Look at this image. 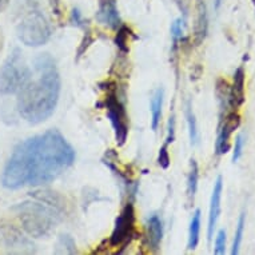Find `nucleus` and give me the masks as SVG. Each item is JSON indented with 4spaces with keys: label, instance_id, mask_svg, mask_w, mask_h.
<instances>
[{
    "label": "nucleus",
    "instance_id": "9d476101",
    "mask_svg": "<svg viewBox=\"0 0 255 255\" xmlns=\"http://www.w3.org/2000/svg\"><path fill=\"white\" fill-rule=\"evenodd\" d=\"M222 190H223V182L222 176H218L217 182L214 184L213 195H211V202H210V213H209V239L213 238L214 230L217 227L218 218L221 214V201H222Z\"/></svg>",
    "mask_w": 255,
    "mask_h": 255
},
{
    "label": "nucleus",
    "instance_id": "6e6552de",
    "mask_svg": "<svg viewBox=\"0 0 255 255\" xmlns=\"http://www.w3.org/2000/svg\"><path fill=\"white\" fill-rule=\"evenodd\" d=\"M239 125H241V117L235 111L229 114L225 118V121L222 122L221 130H219L217 143H215V151H217L218 155H223L229 152L231 134L238 128Z\"/></svg>",
    "mask_w": 255,
    "mask_h": 255
},
{
    "label": "nucleus",
    "instance_id": "ddd939ff",
    "mask_svg": "<svg viewBox=\"0 0 255 255\" xmlns=\"http://www.w3.org/2000/svg\"><path fill=\"white\" fill-rule=\"evenodd\" d=\"M162 106H163V91L158 90L151 99V127L152 130L158 128L162 118Z\"/></svg>",
    "mask_w": 255,
    "mask_h": 255
},
{
    "label": "nucleus",
    "instance_id": "aec40b11",
    "mask_svg": "<svg viewBox=\"0 0 255 255\" xmlns=\"http://www.w3.org/2000/svg\"><path fill=\"white\" fill-rule=\"evenodd\" d=\"M226 251V231L219 230L215 238V247H214V254L222 255Z\"/></svg>",
    "mask_w": 255,
    "mask_h": 255
},
{
    "label": "nucleus",
    "instance_id": "423d86ee",
    "mask_svg": "<svg viewBox=\"0 0 255 255\" xmlns=\"http://www.w3.org/2000/svg\"><path fill=\"white\" fill-rule=\"evenodd\" d=\"M105 105L107 109V117L115 130L117 142L119 144H123L128 135V125H127V114H126L125 106L119 101L115 92H111L107 95Z\"/></svg>",
    "mask_w": 255,
    "mask_h": 255
},
{
    "label": "nucleus",
    "instance_id": "5701e85b",
    "mask_svg": "<svg viewBox=\"0 0 255 255\" xmlns=\"http://www.w3.org/2000/svg\"><path fill=\"white\" fill-rule=\"evenodd\" d=\"M243 144H245V140H243L242 135H238L237 136V140H235V146H234V154H233V162H238L239 158L242 156V150H243Z\"/></svg>",
    "mask_w": 255,
    "mask_h": 255
},
{
    "label": "nucleus",
    "instance_id": "f3484780",
    "mask_svg": "<svg viewBox=\"0 0 255 255\" xmlns=\"http://www.w3.org/2000/svg\"><path fill=\"white\" fill-rule=\"evenodd\" d=\"M186 119H187L190 140H191V143H193V144H197L198 139H199V135H198L197 121H195V117H194L193 109H191L190 103H187V106H186Z\"/></svg>",
    "mask_w": 255,
    "mask_h": 255
},
{
    "label": "nucleus",
    "instance_id": "6ab92c4d",
    "mask_svg": "<svg viewBox=\"0 0 255 255\" xmlns=\"http://www.w3.org/2000/svg\"><path fill=\"white\" fill-rule=\"evenodd\" d=\"M131 34V31L128 27L126 25H121L118 28L117 38H115V44L118 46V48L123 52H128V46H127V42H128V35Z\"/></svg>",
    "mask_w": 255,
    "mask_h": 255
},
{
    "label": "nucleus",
    "instance_id": "bb28decb",
    "mask_svg": "<svg viewBox=\"0 0 255 255\" xmlns=\"http://www.w3.org/2000/svg\"><path fill=\"white\" fill-rule=\"evenodd\" d=\"M3 44H4V38H3V34H1V29H0V52L3 50Z\"/></svg>",
    "mask_w": 255,
    "mask_h": 255
},
{
    "label": "nucleus",
    "instance_id": "1a4fd4ad",
    "mask_svg": "<svg viewBox=\"0 0 255 255\" xmlns=\"http://www.w3.org/2000/svg\"><path fill=\"white\" fill-rule=\"evenodd\" d=\"M97 19L106 27L111 29H118L122 25L119 11H118L117 0H99V9L97 12Z\"/></svg>",
    "mask_w": 255,
    "mask_h": 255
},
{
    "label": "nucleus",
    "instance_id": "20e7f679",
    "mask_svg": "<svg viewBox=\"0 0 255 255\" xmlns=\"http://www.w3.org/2000/svg\"><path fill=\"white\" fill-rule=\"evenodd\" d=\"M31 79V70L25 64L19 48L9 54L0 68V94L15 95L28 83Z\"/></svg>",
    "mask_w": 255,
    "mask_h": 255
},
{
    "label": "nucleus",
    "instance_id": "cd10ccee",
    "mask_svg": "<svg viewBox=\"0 0 255 255\" xmlns=\"http://www.w3.org/2000/svg\"><path fill=\"white\" fill-rule=\"evenodd\" d=\"M221 3H222V0H215V8H219Z\"/></svg>",
    "mask_w": 255,
    "mask_h": 255
},
{
    "label": "nucleus",
    "instance_id": "f8f14e48",
    "mask_svg": "<svg viewBox=\"0 0 255 255\" xmlns=\"http://www.w3.org/2000/svg\"><path fill=\"white\" fill-rule=\"evenodd\" d=\"M245 70L239 67L234 74V84L230 88V107L238 109L245 103Z\"/></svg>",
    "mask_w": 255,
    "mask_h": 255
},
{
    "label": "nucleus",
    "instance_id": "0eeeda50",
    "mask_svg": "<svg viewBox=\"0 0 255 255\" xmlns=\"http://www.w3.org/2000/svg\"><path fill=\"white\" fill-rule=\"evenodd\" d=\"M134 206H132V203H128L115 221V227H114L113 234L110 237V245L113 247H118L130 243L132 234H134Z\"/></svg>",
    "mask_w": 255,
    "mask_h": 255
},
{
    "label": "nucleus",
    "instance_id": "f257e3e1",
    "mask_svg": "<svg viewBox=\"0 0 255 255\" xmlns=\"http://www.w3.org/2000/svg\"><path fill=\"white\" fill-rule=\"evenodd\" d=\"M75 151L59 131L35 135L15 147L1 174V184L9 190L42 186L71 167Z\"/></svg>",
    "mask_w": 255,
    "mask_h": 255
},
{
    "label": "nucleus",
    "instance_id": "9b49d317",
    "mask_svg": "<svg viewBox=\"0 0 255 255\" xmlns=\"http://www.w3.org/2000/svg\"><path fill=\"white\" fill-rule=\"evenodd\" d=\"M162 237H163V226H162V221L158 215H152L147 222V235L146 241L148 245V249L156 251L160 246L162 242Z\"/></svg>",
    "mask_w": 255,
    "mask_h": 255
},
{
    "label": "nucleus",
    "instance_id": "4468645a",
    "mask_svg": "<svg viewBox=\"0 0 255 255\" xmlns=\"http://www.w3.org/2000/svg\"><path fill=\"white\" fill-rule=\"evenodd\" d=\"M199 234H201V210H197L190 222V231H188V249H197L199 243Z\"/></svg>",
    "mask_w": 255,
    "mask_h": 255
},
{
    "label": "nucleus",
    "instance_id": "393cba45",
    "mask_svg": "<svg viewBox=\"0 0 255 255\" xmlns=\"http://www.w3.org/2000/svg\"><path fill=\"white\" fill-rule=\"evenodd\" d=\"M72 21L75 23L76 25H82V23H83V19H82V15H80L79 9H72Z\"/></svg>",
    "mask_w": 255,
    "mask_h": 255
},
{
    "label": "nucleus",
    "instance_id": "b1692460",
    "mask_svg": "<svg viewBox=\"0 0 255 255\" xmlns=\"http://www.w3.org/2000/svg\"><path fill=\"white\" fill-rule=\"evenodd\" d=\"M174 125H175V121H174V117L170 118V122H168V136H167V144L174 142V134H175V130H174Z\"/></svg>",
    "mask_w": 255,
    "mask_h": 255
},
{
    "label": "nucleus",
    "instance_id": "f03ea898",
    "mask_svg": "<svg viewBox=\"0 0 255 255\" xmlns=\"http://www.w3.org/2000/svg\"><path fill=\"white\" fill-rule=\"evenodd\" d=\"M38 78L17 92L16 107L20 117L32 125L42 123L54 114L60 94V76L54 59L48 54L35 59Z\"/></svg>",
    "mask_w": 255,
    "mask_h": 255
},
{
    "label": "nucleus",
    "instance_id": "39448f33",
    "mask_svg": "<svg viewBox=\"0 0 255 255\" xmlns=\"http://www.w3.org/2000/svg\"><path fill=\"white\" fill-rule=\"evenodd\" d=\"M52 28L48 19L42 12L28 13L17 25V36L23 44L28 47H40L50 40Z\"/></svg>",
    "mask_w": 255,
    "mask_h": 255
},
{
    "label": "nucleus",
    "instance_id": "2eb2a0df",
    "mask_svg": "<svg viewBox=\"0 0 255 255\" xmlns=\"http://www.w3.org/2000/svg\"><path fill=\"white\" fill-rule=\"evenodd\" d=\"M198 179H199V170H198L197 162L193 159L191 160V170H190L187 179V193L190 199H194V197H195L198 188Z\"/></svg>",
    "mask_w": 255,
    "mask_h": 255
},
{
    "label": "nucleus",
    "instance_id": "dca6fc26",
    "mask_svg": "<svg viewBox=\"0 0 255 255\" xmlns=\"http://www.w3.org/2000/svg\"><path fill=\"white\" fill-rule=\"evenodd\" d=\"M206 31H207V13H206L205 3L199 1L198 3V23H197V36L198 40L205 38Z\"/></svg>",
    "mask_w": 255,
    "mask_h": 255
},
{
    "label": "nucleus",
    "instance_id": "a878e982",
    "mask_svg": "<svg viewBox=\"0 0 255 255\" xmlns=\"http://www.w3.org/2000/svg\"><path fill=\"white\" fill-rule=\"evenodd\" d=\"M7 4H8V0H0V11H3L7 7Z\"/></svg>",
    "mask_w": 255,
    "mask_h": 255
},
{
    "label": "nucleus",
    "instance_id": "a211bd4d",
    "mask_svg": "<svg viewBox=\"0 0 255 255\" xmlns=\"http://www.w3.org/2000/svg\"><path fill=\"white\" fill-rule=\"evenodd\" d=\"M245 223H246V215L242 213L239 215L238 225H237V231H235L234 237V243H233V249H231V255H237L239 253V247L242 243L243 238V231H245Z\"/></svg>",
    "mask_w": 255,
    "mask_h": 255
},
{
    "label": "nucleus",
    "instance_id": "4be33fe9",
    "mask_svg": "<svg viewBox=\"0 0 255 255\" xmlns=\"http://www.w3.org/2000/svg\"><path fill=\"white\" fill-rule=\"evenodd\" d=\"M167 147H168L167 143H164L163 146L160 147V150H159L158 163L162 168H167L168 166H170V155H168Z\"/></svg>",
    "mask_w": 255,
    "mask_h": 255
},
{
    "label": "nucleus",
    "instance_id": "412c9836",
    "mask_svg": "<svg viewBox=\"0 0 255 255\" xmlns=\"http://www.w3.org/2000/svg\"><path fill=\"white\" fill-rule=\"evenodd\" d=\"M171 36L174 40V44L176 46V43L179 42L182 36H183V20L176 19L171 24Z\"/></svg>",
    "mask_w": 255,
    "mask_h": 255
},
{
    "label": "nucleus",
    "instance_id": "7ed1b4c3",
    "mask_svg": "<svg viewBox=\"0 0 255 255\" xmlns=\"http://www.w3.org/2000/svg\"><path fill=\"white\" fill-rule=\"evenodd\" d=\"M34 201H25L15 207L21 226L31 237L43 238L54 230L62 219V206L54 193H35Z\"/></svg>",
    "mask_w": 255,
    "mask_h": 255
}]
</instances>
